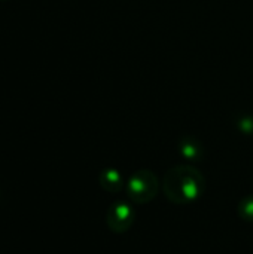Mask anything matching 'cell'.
I'll return each instance as SVG.
<instances>
[{
	"instance_id": "obj_2",
	"label": "cell",
	"mask_w": 253,
	"mask_h": 254,
	"mask_svg": "<svg viewBox=\"0 0 253 254\" xmlns=\"http://www.w3.org/2000/svg\"><path fill=\"white\" fill-rule=\"evenodd\" d=\"M125 189L131 202L137 205H143L155 199L160 189V182L154 171L137 170L127 180Z\"/></svg>"
},
{
	"instance_id": "obj_3",
	"label": "cell",
	"mask_w": 253,
	"mask_h": 254,
	"mask_svg": "<svg viewBox=\"0 0 253 254\" xmlns=\"http://www.w3.org/2000/svg\"><path fill=\"white\" fill-rule=\"evenodd\" d=\"M134 210L131 205L125 201H116L113 202L107 213H106V223L109 229L115 234H124L127 232L133 223H134Z\"/></svg>"
},
{
	"instance_id": "obj_4",
	"label": "cell",
	"mask_w": 253,
	"mask_h": 254,
	"mask_svg": "<svg viewBox=\"0 0 253 254\" xmlns=\"http://www.w3.org/2000/svg\"><path fill=\"white\" fill-rule=\"evenodd\" d=\"M179 152L183 159L189 162H198L204 156V147L195 137H183L179 141Z\"/></svg>"
},
{
	"instance_id": "obj_1",
	"label": "cell",
	"mask_w": 253,
	"mask_h": 254,
	"mask_svg": "<svg viewBox=\"0 0 253 254\" xmlns=\"http://www.w3.org/2000/svg\"><path fill=\"white\" fill-rule=\"evenodd\" d=\"M206 179L194 165L171 167L163 179V193L174 205H188L203 196Z\"/></svg>"
},
{
	"instance_id": "obj_6",
	"label": "cell",
	"mask_w": 253,
	"mask_h": 254,
	"mask_svg": "<svg viewBox=\"0 0 253 254\" xmlns=\"http://www.w3.org/2000/svg\"><path fill=\"white\" fill-rule=\"evenodd\" d=\"M239 216L242 220L253 223V195L245 196L240 202H239V210H237Z\"/></svg>"
},
{
	"instance_id": "obj_5",
	"label": "cell",
	"mask_w": 253,
	"mask_h": 254,
	"mask_svg": "<svg viewBox=\"0 0 253 254\" xmlns=\"http://www.w3.org/2000/svg\"><path fill=\"white\" fill-rule=\"evenodd\" d=\"M98 183L109 193H118L125 186L122 174L116 168H104L98 176Z\"/></svg>"
},
{
	"instance_id": "obj_7",
	"label": "cell",
	"mask_w": 253,
	"mask_h": 254,
	"mask_svg": "<svg viewBox=\"0 0 253 254\" xmlns=\"http://www.w3.org/2000/svg\"><path fill=\"white\" fill-rule=\"evenodd\" d=\"M0 1H7V0H0Z\"/></svg>"
}]
</instances>
